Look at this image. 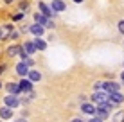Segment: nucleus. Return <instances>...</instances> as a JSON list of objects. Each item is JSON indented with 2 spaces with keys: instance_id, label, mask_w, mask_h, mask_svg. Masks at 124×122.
<instances>
[{
  "instance_id": "obj_1",
  "label": "nucleus",
  "mask_w": 124,
  "mask_h": 122,
  "mask_svg": "<svg viewBox=\"0 0 124 122\" xmlns=\"http://www.w3.org/2000/svg\"><path fill=\"white\" fill-rule=\"evenodd\" d=\"M92 100L97 104V106H99V104H104V102H108V92H106V90H93Z\"/></svg>"
},
{
  "instance_id": "obj_2",
  "label": "nucleus",
  "mask_w": 124,
  "mask_h": 122,
  "mask_svg": "<svg viewBox=\"0 0 124 122\" xmlns=\"http://www.w3.org/2000/svg\"><path fill=\"white\" fill-rule=\"evenodd\" d=\"M34 22L40 23V25H43V27H47V29H52V27H54L52 18H49V16L41 14V13H36V14H34Z\"/></svg>"
},
{
  "instance_id": "obj_3",
  "label": "nucleus",
  "mask_w": 124,
  "mask_h": 122,
  "mask_svg": "<svg viewBox=\"0 0 124 122\" xmlns=\"http://www.w3.org/2000/svg\"><path fill=\"white\" fill-rule=\"evenodd\" d=\"M4 104L15 110V108L20 106V99H18V95H15V93H7L6 97H4Z\"/></svg>"
},
{
  "instance_id": "obj_4",
  "label": "nucleus",
  "mask_w": 124,
  "mask_h": 122,
  "mask_svg": "<svg viewBox=\"0 0 124 122\" xmlns=\"http://www.w3.org/2000/svg\"><path fill=\"white\" fill-rule=\"evenodd\" d=\"M32 85L34 83L31 81V79H25V77H22L18 81V86H20V93H29V92H32Z\"/></svg>"
},
{
  "instance_id": "obj_5",
  "label": "nucleus",
  "mask_w": 124,
  "mask_h": 122,
  "mask_svg": "<svg viewBox=\"0 0 124 122\" xmlns=\"http://www.w3.org/2000/svg\"><path fill=\"white\" fill-rule=\"evenodd\" d=\"M108 100L112 104H122L124 102V95L121 92H112V93H108Z\"/></svg>"
},
{
  "instance_id": "obj_6",
  "label": "nucleus",
  "mask_w": 124,
  "mask_h": 122,
  "mask_svg": "<svg viewBox=\"0 0 124 122\" xmlns=\"http://www.w3.org/2000/svg\"><path fill=\"white\" fill-rule=\"evenodd\" d=\"M16 74H18L20 77H25V75L29 74V65L25 61H20L18 65H16Z\"/></svg>"
},
{
  "instance_id": "obj_7",
  "label": "nucleus",
  "mask_w": 124,
  "mask_h": 122,
  "mask_svg": "<svg viewBox=\"0 0 124 122\" xmlns=\"http://www.w3.org/2000/svg\"><path fill=\"white\" fill-rule=\"evenodd\" d=\"M65 2L63 0H52V4H50V9H52L54 13H61V11H65Z\"/></svg>"
},
{
  "instance_id": "obj_8",
  "label": "nucleus",
  "mask_w": 124,
  "mask_h": 122,
  "mask_svg": "<svg viewBox=\"0 0 124 122\" xmlns=\"http://www.w3.org/2000/svg\"><path fill=\"white\" fill-rule=\"evenodd\" d=\"M119 88H121V85L115 81H104V90L108 92V93H112V92H119Z\"/></svg>"
},
{
  "instance_id": "obj_9",
  "label": "nucleus",
  "mask_w": 124,
  "mask_h": 122,
  "mask_svg": "<svg viewBox=\"0 0 124 122\" xmlns=\"http://www.w3.org/2000/svg\"><path fill=\"white\" fill-rule=\"evenodd\" d=\"M13 117V108L9 106H4V108H0V119H4V120H9Z\"/></svg>"
},
{
  "instance_id": "obj_10",
  "label": "nucleus",
  "mask_w": 124,
  "mask_h": 122,
  "mask_svg": "<svg viewBox=\"0 0 124 122\" xmlns=\"http://www.w3.org/2000/svg\"><path fill=\"white\" fill-rule=\"evenodd\" d=\"M6 92L7 93H15V95H18L20 93V86H18V83H7L6 85Z\"/></svg>"
},
{
  "instance_id": "obj_11",
  "label": "nucleus",
  "mask_w": 124,
  "mask_h": 122,
  "mask_svg": "<svg viewBox=\"0 0 124 122\" xmlns=\"http://www.w3.org/2000/svg\"><path fill=\"white\" fill-rule=\"evenodd\" d=\"M38 7H40V11H41V14H45V16H49V18H50V16H52V14H54V11H52V9H50V6H47V4H45V2H40V4H38Z\"/></svg>"
},
{
  "instance_id": "obj_12",
  "label": "nucleus",
  "mask_w": 124,
  "mask_h": 122,
  "mask_svg": "<svg viewBox=\"0 0 124 122\" xmlns=\"http://www.w3.org/2000/svg\"><path fill=\"white\" fill-rule=\"evenodd\" d=\"M23 50L31 56V54H36V45H34V41H23Z\"/></svg>"
},
{
  "instance_id": "obj_13",
  "label": "nucleus",
  "mask_w": 124,
  "mask_h": 122,
  "mask_svg": "<svg viewBox=\"0 0 124 122\" xmlns=\"http://www.w3.org/2000/svg\"><path fill=\"white\" fill-rule=\"evenodd\" d=\"M81 111L86 113V115H93V113H95V106L90 104V102H83L81 104Z\"/></svg>"
},
{
  "instance_id": "obj_14",
  "label": "nucleus",
  "mask_w": 124,
  "mask_h": 122,
  "mask_svg": "<svg viewBox=\"0 0 124 122\" xmlns=\"http://www.w3.org/2000/svg\"><path fill=\"white\" fill-rule=\"evenodd\" d=\"M43 29H45L43 25H40V23H34V25H31V27H29V31H31L34 36H41V34H43Z\"/></svg>"
},
{
  "instance_id": "obj_15",
  "label": "nucleus",
  "mask_w": 124,
  "mask_h": 122,
  "mask_svg": "<svg viewBox=\"0 0 124 122\" xmlns=\"http://www.w3.org/2000/svg\"><path fill=\"white\" fill-rule=\"evenodd\" d=\"M20 50H22V45H11V47H7V56H9V57L18 56Z\"/></svg>"
},
{
  "instance_id": "obj_16",
  "label": "nucleus",
  "mask_w": 124,
  "mask_h": 122,
  "mask_svg": "<svg viewBox=\"0 0 124 122\" xmlns=\"http://www.w3.org/2000/svg\"><path fill=\"white\" fill-rule=\"evenodd\" d=\"M27 77L31 79L32 83H38V81H41V74L38 72V70H31V68H29V74H27Z\"/></svg>"
},
{
  "instance_id": "obj_17",
  "label": "nucleus",
  "mask_w": 124,
  "mask_h": 122,
  "mask_svg": "<svg viewBox=\"0 0 124 122\" xmlns=\"http://www.w3.org/2000/svg\"><path fill=\"white\" fill-rule=\"evenodd\" d=\"M34 45H36V50H45V49H47V43L41 40V36H36V40H34Z\"/></svg>"
},
{
  "instance_id": "obj_18",
  "label": "nucleus",
  "mask_w": 124,
  "mask_h": 122,
  "mask_svg": "<svg viewBox=\"0 0 124 122\" xmlns=\"http://www.w3.org/2000/svg\"><path fill=\"white\" fill-rule=\"evenodd\" d=\"M113 122H124V111H117V113H115Z\"/></svg>"
},
{
  "instance_id": "obj_19",
  "label": "nucleus",
  "mask_w": 124,
  "mask_h": 122,
  "mask_svg": "<svg viewBox=\"0 0 124 122\" xmlns=\"http://www.w3.org/2000/svg\"><path fill=\"white\" fill-rule=\"evenodd\" d=\"M93 90H104V81H97L93 85Z\"/></svg>"
},
{
  "instance_id": "obj_20",
  "label": "nucleus",
  "mask_w": 124,
  "mask_h": 122,
  "mask_svg": "<svg viewBox=\"0 0 124 122\" xmlns=\"http://www.w3.org/2000/svg\"><path fill=\"white\" fill-rule=\"evenodd\" d=\"M23 14H25V13H22V11H20V13H16V14L13 16V20H15V22H18V20H22V18H23Z\"/></svg>"
},
{
  "instance_id": "obj_21",
  "label": "nucleus",
  "mask_w": 124,
  "mask_h": 122,
  "mask_svg": "<svg viewBox=\"0 0 124 122\" xmlns=\"http://www.w3.org/2000/svg\"><path fill=\"white\" fill-rule=\"evenodd\" d=\"M2 29H4L6 32H11V31H13V25H11V23H6V25L2 27Z\"/></svg>"
},
{
  "instance_id": "obj_22",
  "label": "nucleus",
  "mask_w": 124,
  "mask_h": 122,
  "mask_svg": "<svg viewBox=\"0 0 124 122\" xmlns=\"http://www.w3.org/2000/svg\"><path fill=\"white\" fill-rule=\"evenodd\" d=\"M119 31L124 34V20H121V22H119Z\"/></svg>"
},
{
  "instance_id": "obj_23",
  "label": "nucleus",
  "mask_w": 124,
  "mask_h": 122,
  "mask_svg": "<svg viewBox=\"0 0 124 122\" xmlns=\"http://www.w3.org/2000/svg\"><path fill=\"white\" fill-rule=\"evenodd\" d=\"M23 61H25V63H27V65H29V66H32V65H34V61L31 59V57H27V59H23Z\"/></svg>"
},
{
  "instance_id": "obj_24",
  "label": "nucleus",
  "mask_w": 124,
  "mask_h": 122,
  "mask_svg": "<svg viewBox=\"0 0 124 122\" xmlns=\"http://www.w3.org/2000/svg\"><path fill=\"white\" fill-rule=\"evenodd\" d=\"M6 68H7L6 65H0V74H4V72H6Z\"/></svg>"
},
{
  "instance_id": "obj_25",
  "label": "nucleus",
  "mask_w": 124,
  "mask_h": 122,
  "mask_svg": "<svg viewBox=\"0 0 124 122\" xmlns=\"http://www.w3.org/2000/svg\"><path fill=\"white\" fill-rule=\"evenodd\" d=\"M90 122H102V120L99 119V117H93V119H90Z\"/></svg>"
},
{
  "instance_id": "obj_26",
  "label": "nucleus",
  "mask_w": 124,
  "mask_h": 122,
  "mask_svg": "<svg viewBox=\"0 0 124 122\" xmlns=\"http://www.w3.org/2000/svg\"><path fill=\"white\" fill-rule=\"evenodd\" d=\"M16 122H27V119H23V117H20V119L16 120Z\"/></svg>"
},
{
  "instance_id": "obj_27",
  "label": "nucleus",
  "mask_w": 124,
  "mask_h": 122,
  "mask_svg": "<svg viewBox=\"0 0 124 122\" xmlns=\"http://www.w3.org/2000/svg\"><path fill=\"white\" fill-rule=\"evenodd\" d=\"M70 122H85V120H81V119H72Z\"/></svg>"
},
{
  "instance_id": "obj_28",
  "label": "nucleus",
  "mask_w": 124,
  "mask_h": 122,
  "mask_svg": "<svg viewBox=\"0 0 124 122\" xmlns=\"http://www.w3.org/2000/svg\"><path fill=\"white\" fill-rule=\"evenodd\" d=\"M4 2H6V4H11V2H15V0H4Z\"/></svg>"
},
{
  "instance_id": "obj_29",
  "label": "nucleus",
  "mask_w": 124,
  "mask_h": 122,
  "mask_svg": "<svg viewBox=\"0 0 124 122\" xmlns=\"http://www.w3.org/2000/svg\"><path fill=\"white\" fill-rule=\"evenodd\" d=\"M121 79H122V83H124V72H122V74H121Z\"/></svg>"
},
{
  "instance_id": "obj_30",
  "label": "nucleus",
  "mask_w": 124,
  "mask_h": 122,
  "mask_svg": "<svg viewBox=\"0 0 124 122\" xmlns=\"http://www.w3.org/2000/svg\"><path fill=\"white\" fill-rule=\"evenodd\" d=\"M74 2H78V4H79V2H83V0H74Z\"/></svg>"
},
{
  "instance_id": "obj_31",
  "label": "nucleus",
  "mask_w": 124,
  "mask_h": 122,
  "mask_svg": "<svg viewBox=\"0 0 124 122\" xmlns=\"http://www.w3.org/2000/svg\"><path fill=\"white\" fill-rule=\"evenodd\" d=\"M0 40H2V32H0Z\"/></svg>"
},
{
  "instance_id": "obj_32",
  "label": "nucleus",
  "mask_w": 124,
  "mask_h": 122,
  "mask_svg": "<svg viewBox=\"0 0 124 122\" xmlns=\"http://www.w3.org/2000/svg\"><path fill=\"white\" fill-rule=\"evenodd\" d=\"M0 88H2V83H0Z\"/></svg>"
},
{
  "instance_id": "obj_33",
  "label": "nucleus",
  "mask_w": 124,
  "mask_h": 122,
  "mask_svg": "<svg viewBox=\"0 0 124 122\" xmlns=\"http://www.w3.org/2000/svg\"><path fill=\"white\" fill-rule=\"evenodd\" d=\"M0 122H2V120H0Z\"/></svg>"
}]
</instances>
